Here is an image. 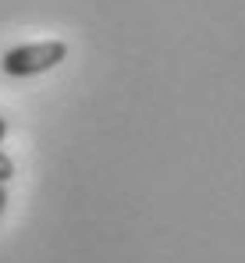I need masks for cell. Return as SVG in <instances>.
<instances>
[{
  "label": "cell",
  "instance_id": "6da1fadb",
  "mask_svg": "<svg viewBox=\"0 0 245 263\" xmlns=\"http://www.w3.org/2000/svg\"><path fill=\"white\" fill-rule=\"evenodd\" d=\"M68 57V43L64 40H43V43H22L4 50L0 68L11 79H29V75H43L50 68H57Z\"/></svg>",
  "mask_w": 245,
  "mask_h": 263
},
{
  "label": "cell",
  "instance_id": "277c9868",
  "mask_svg": "<svg viewBox=\"0 0 245 263\" xmlns=\"http://www.w3.org/2000/svg\"><path fill=\"white\" fill-rule=\"evenodd\" d=\"M4 139H7V121L0 118V142H4Z\"/></svg>",
  "mask_w": 245,
  "mask_h": 263
},
{
  "label": "cell",
  "instance_id": "7a4b0ae2",
  "mask_svg": "<svg viewBox=\"0 0 245 263\" xmlns=\"http://www.w3.org/2000/svg\"><path fill=\"white\" fill-rule=\"evenodd\" d=\"M11 178H14V160H11V157L0 149V185H7Z\"/></svg>",
  "mask_w": 245,
  "mask_h": 263
},
{
  "label": "cell",
  "instance_id": "3957f363",
  "mask_svg": "<svg viewBox=\"0 0 245 263\" xmlns=\"http://www.w3.org/2000/svg\"><path fill=\"white\" fill-rule=\"evenodd\" d=\"M4 210H7V185H0V217H4Z\"/></svg>",
  "mask_w": 245,
  "mask_h": 263
}]
</instances>
